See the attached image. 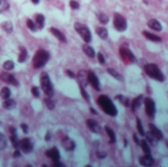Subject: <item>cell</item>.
<instances>
[{
  "label": "cell",
  "mask_w": 168,
  "mask_h": 167,
  "mask_svg": "<svg viewBox=\"0 0 168 167\" xmlns=\"http://www.w3.org/2000/svg\"><path fill=\"white\" fill-rule=\"evenodd\" d=\"M97 104L99 105L100 108L106 113L107 115L112 116V117L117 116L118 110L116 108L114 103L112 102V100H111L107 96H105V94L99 96V98H97Z\"/></svg>",
  "instance_id": "6da1fadb"
},
{
  "label": "cell",
  "mask_w": 168,
  "mask_h": 167,
  "mask_svg": "<svg viewBox=\"0 0 168 167\" xmlns=\"http://www.w3.org/2000/svg\"><path fill=\"white\" fill-rule=\"evenodd\" d=\"M144 70L146 72V74L149 78L156 80L157 82H163L165 80V77L161 70L159 69V67L154 63H148L144 66Z\"/></svg>",
  "instance_id": "7a4b0ae2"
},
{
  "label": "cell",
  "mask_w": 168,
  "mask_h": 167,
  "mask_svg": "<svg viewBox=\"0 0 168 167\" xmlns=\"http://www.w3.org/2000/svg\"><path fill=\"white\" fill-rule=\"evenodd\" d=\"M49 60V52L44 49H40L35 52L33 58V66L35 69L41 68L45 66L46 63Z\"/></svg>",
  "instance_id": "3957f363"
},
{
  "label": "cell",
  "mask_w": 168,
  "mask_h": 167,
  "mask_svg": "<svg viewBox=\"0 0 168 167\" xmlns=\"http://www.w3.org/2000/svg\"><path fill=\"white\" fill-rule=\"evenodd\" d=\"M40 87L42 91L45 94V96L50 97L54 96V89L52 83H51L49 75L46 72H42L40 74Z\"/></svg>",
  "instance_id": "277c9868"
},
{
  "label": "cell",
  "mask_w": 168,
  "mask_h": 167,
  "mask_svg": "<svg viewBox=\"0 0 168 167\" xmlns=\"http://www.w3.org/2000/svg\"><path fill=\"white\" fill-rule=\"evenodd\" d=\"M74 29L86 43H90L92 42V33H90L89 27L87 25L83 24V23L76 22L74 24Z\"/></svg>",
  "instance_id": "5b68a950"
},
{
  "label": "cell",
  "mask_w": 168,
  "mask_h": 167,
  "mask_svg": "<svg viewBox=\"0 0 168 167\" xmlns=\"http://www.w3.org/2000/svg\"><path fill=\"white\" fill-rule=\"evenodd\" d=\"M113 26L118 32H125L128 28V23L126 18L119 13H115L113 16Z\"/></svg>",
  "instance_id": "8992f818"
},
{
  "label": "cell",
  "mask_w": 168,
  "mask_h": 167,
  "mask_svg": "<svg viewBox=\"0 0 168 167\" xmlns=\"http://www.w3.org/2000/svg\"><path fill=\"white\" fill-rule=\"evenodd\" d=\"M144 110H146V113L149 117H154L156 111V102L153 101V99L151 98V97H146L144 99Z\"/></svg>",
  "instance_id": "52a82bcc"
},
{
  "label": "cell",
  "mask_w": 168,
  "mask_h": 167,
  "mask_svg": "<svg viewBox=\"0 0 168 167\" xmlns=\"http://www.w3.org/2000/svg\"><path fill=\"white\" fill-rule=\"evenodd\" d=\"M119 52H120V55L124 60V62L132 64L136 61L135 55H134L133 52H132L129 48L126 47V46H121L120 49H119Z\"/></svg>",
  "instance_id": "ba28073f"
},
{
  "label": "cell",
  "mask_w": 168,
  "mask_h": 167,
  "mask_svg": "<svg viewBox=\"0 0 168 167\" xmlns=\"http://www.w3.org/2000/svg\"><path fill=\"white\" fill-rule=\"evenodd\" d=\"M87 80H89V83L92 85V87L95 89V91H100L99 80L97 78V76L94 74V72L87 71Z\"/></svg>",
  "instance_id": "9c48e42d"
},
{
  "label": "cell",
  "mask_w": 168,
  "mask_h": 167,
  "mask_svg": "<svg viewBox=\"0 0 168 167\" xmlns=\"http://www.w3.org/2000/svg\"><path fill=\"white\" fill-rule=\"evenodd\" d=\"M19 146L21 148V150H22L24 153H30V152H32L33 150V143L29 138H25V139H23L22 141H20Z\"/></svg>",
  "instance_id": "30bf717a"
},
{
  "label": "cell",
  "mask_w": 168,
  "mask_h": 167,
  "mask_svg": "<svg viewBox=\"0 0 168 167\" xmlns=\"http://www.w3.org/2000/svg\"><path fill=\"white\" fill-rule=\"evenodd\" d=\"M0 80L4 83H8L11 84L13 86H19V82L17 81V79L15 78L14 75L9 73H6V72H3V73H0Z\"/></svg>",
  "instance_id": "8fae6325"
},
{
  "label": "cell",
  "mask_w": 168,
  "mask_h": 167,
  "mask_svg": "<svg viewBox=\"0 0 168 167\" xmlns=\"http://www.w3.org/2000/svg\"><path fill=\"white\" fill-rule=\"evenodd\" d=\"M62 146L64 148V150H66L67 151H72L75 150V148H76V143L73 140H71L69 137H65L62 140Z\"/></svg>",
  "instance_id": "7c38bea8"
},
{
  "label": "cell",
  "mask_w": 168,
  "mask_h": 167,
  "mask_svg": "<svg viewBox=\"0 0 168 167\" xmlns=\"http://www.w3.org/2000/svg\"><path fill=\"white\" fill-rule=\"evenodd\" d=\"M140 164L143 166H152L154 164V159L151 156V155H144L140 157Z\"/></svg>",
  "instance_id": "4fadbf2b"
},
{
  "label": "cell",
  "mask_w": 168,
  "mask_h": 167,
  "mask_svg": "<svg viewBox=\"0 0 168 167\" xmlns=\"http://www.w3.org/2000/svg\"><path fill=\"white\" fill-rule=\"evenodd\" d=\"M49 30H50V33L54 35V37L57 38L59 42H63V43L67 42V38L65 37V35H64V33H62L61 30H59L58 29H56V28H53V27H51L50 29H49Z\"/></svg>",
  "instance_id": "5bb4252c"
},
{
  "label": "cell",
  "mask_w": 168,
  "mask_h": 167,
  "mask_svg": "<svg viewBox=\"0 0 168 167\" xmlns=\"http://www.w3.org/2000/svg\"><path fill=\"white\" fill-rule=\"evenodd\" d=\"M45 155L47 157H49L52 160H59L60 159V152H59L58 148H52L50 150H46L45 151Z\"/></svg>",
  "instance_id": "9a60e30c"
},
{
  "label": "cell",
  "mask_w": 168,
  "mask_h": 167,
  "mask_svg": "<svg viewBox=\"0 0 168 167\" xmlns=\"http://www.w3.org/2000/svg\"><path fill=\"white\" fill-rule=\"evenodd\" d=\"M87 126L89 127V129L92 131V133H95V134H99V131H100V127L95 120L94 119H87Z\"/></svg>",
  "instance_id": "2e32d148"
},
{
  "label": "cell",
  "mask_w": 168,
  "mask_h": 167,
  "mask_svg": "<svg viewBox=\"0 0 168 167\" xmlns=\"http://www.w3.org/2000/svg\"><path fill=\"white\" fill-rule=\"evenodd\" d=\"M78 82L80 84V86L82 87H86L87 86V83H89V80H87V72L82 70L79 72L78 74Z\"/></svg>",
  "instance_id": "e0dca14e"
},
{
  "label": "cell",
  "mask_w": 168,
  "mask_h": 167,
  "mask_svg": "<svg viewBox=\"0 0 168 167\" xmlns=\"http://www.w3.org/2000/svg\"><path fill=\"white\" fill-rule=\"evenodd\" d=\"M148 27L149 29L156 30V32H161L162 30V26L159 23L158 20L156 19H151L148 22Z\"/></svg>",
  "instance_id": "ac0fdd59"
},
{
  "label": "cell",
  "mask_w": 168,
  "mask_h": 167,
  "mask_svg": "<svg viewBox=\"0 0 168 167\" xmlns=\"http://www.w3.org/2000/svg\"><path fill=\"white\" fill-rule=\"evenodd\" d=\"M149 131H151V132L153 134V136L158 141H160V140H162V139H163V134H162L161 131H160L156 125H153L152 123H151V124L149 125Z\"/></svg>",
  "instance_id": "d6986e66"
},
{
  "label": "cell",
  "mask_w": 168,
  "mask_h": 167,
  "mask_svg": "<svg viewBox=\"0 0 168 167\" xmlns=\"http://www.w3.org/2000/svg\"><path fill=\"white\" fill-rule=\"evenodd\" d=\"M143 98H144L143 94H140V96H136L135 98L133 99V101L131 102V109H132V111L135 112L136 110L138 109L140 106H141L142 101H143Z\"/></svg>",
  "instance_id": "ffe728a7"
},
{
  "label": "cell",
  "mask_w": 168,
  "mask_h": 167,
  "mask_svg": "<svg viewBox=\"0 0 168 167\" xmlns=\"http://www.w3.org/2000/svg\"><path fill=\"white\" fill-rule=\"evenodd\" d=\"M45 24V17L42 14H37L35 16V26L37 29L42 30Z\"/></svg>",
  "instance_id": "44dd1931"
},
{
  "label": "cell",
  "mask_w": 168,
  "mask_h": 167,
  "mask_svg": "<svg viewBox=\"0 0 168 167\" xmlns=\"http://www.w3.org/2000/svg\"><path fill=\"white\" fill-rule=\"evenodd\" d=\"M83 51L85 52V54L87 56H89L90 58H94L95 56V51L94 48L92 47L90 45H89L87 43L83 45Z\"/></svg>",
  "instance_id": "7402d4cb"
},
{
  "label": "cell",
  "mask_w": 168,
  "mask_h": 167,
  "mask_svg": "<svg viewBox=\"0 0 168 167\" xmlns=\"http://www.w3.org/2000/svg\"><path fill=\"white\" fill-rule=\"evenodd\" d=\"M143 35H144V37L148 38V39H149V40H151V42H161V37H158V35H153V33H151L146 32V30H144Z\"/></svg>",
  "instance_id": "603a6c76"
},
{
  "label": "cell",
  "mask_w": 168,
  "mask_h": 167,
  "mask_svg": "<svg viewBox=\"0 0 168 167\" xmlns=\"http://www.w3.org/2000/svg\"><path fill=\"white\" fill-rule=\"evenodd\" d=\"M16 101H15L14 99H12V98H7V99H5L4 100V102H3V107L5 109H7V110H12V109H14L15 107H16Z\"/></svg>",
  "instance_id": "cb8c5ba5"
},
{
  "label": "cell",
  "mask_w": 168,
  "mask_h": 167,
  "mask_svg": "<svg viewBox=\"0 0 168 167\" xmlns=\"http://www.w3.org/2000/svg\"><path fill=\"white\" fill-rule=\"evenodd\" d=\"M144 137H146V142H149L151 146H156L157 142H158V140H157V139L154 137L153 134H152L151 131L144 133Z\"/></svg>",
  "instance_id": "d4e9b609"
},
{
  "label": "cell",
  "mask_w": 168,
  "mask_h": 167,
  "mask_svg": "<svg viewBox=\"0 0 168 167\" xmlns=\"http://www.w3.org/2000/svg\"><path fill=\"white\" fill-rule=\"evenodd\" d=\"M96 32V35L101 38V39H107L108 37V30L105 29L104 27H99L95 30Z\"/></svg>",
  "instance_id": "484cf974"
},
{
  "label": "cell",
  "mask_w": 168,
  "mask_h": 167,
  "mask_svg": "<svg viewBox=\"0 0 168 167\" xmlns=\"http://www.w3.org/2000/svg\"><path fill=\"white\" fill-rule=\"evenodd\" d=\"M107 73L109 74L110 76H112L114 79L118 80V81H120V82H122L123 80H124L122 75H121V74L119 73L118 71H116L114 68H107Z\"/></svg>",
  "instance_id": "4316f807"
},
{
  "label": "cell",
  "mask_w": 168,
  "mask_h": 167,
  "mask_svg": "<svg viewBox=\"0 0 168 167\" xmlns=\"http://www.w3.org/2000/svg\"><path fill=\"white\" fill-rule=\"evenodd\" d=\"M104 130H105V132H106V134L108 135V137H109V143H114L116 142V135H115L114 131L111 129V128L108 127V126H105Z\"/></svg>",
  "instance_id": "83f0119b"
},
{
  "label": "cell",
  "mask_w": 168,
  "mask_h": 167,
  "mask_svg": "<svg viewBox=\"0 0 168 167\" xmlns=\"http://www.w3.org/2000/svg\"><path fill=\"white\" fill-rule=\"evenodd\" d=\"M27 57H28V50L26 47H23L21 46L20 47V55H19V58H18V61L19 63H23L27 60Z\"/></svg>",
  "instance_id": "f1b7e54d"
},
{
  "label": "cell",
  "mask_w": 168,
  "mask_h": 167,
  "mask_svg": "<svg viewBox=\"0 0 168 167\" xmlns=\"http://www.w3.org/2000/svg\"><path fill=\"white\" fill-rule=\"evenodd\" d=\"M115 99H117L119 102H121V103H122L123 105H125L126 107H130V105H131L130 99L127 98L126 96H122V94H118V96H116Z\"/></svg>",
  "instance_id": "f546056e"
},
{
  "label": "cell",
  "mask_w": 168,
  "mask_h": 167,
  "mask_svg": "<svg viewBox=\"0 0 168 167\" xmlns=\"http://www.w3.org/2000/svg\"><path fill=\"white\" fill-rule=\"evenodd\" d=\"M1 28L4 32H6L7 33H11L13 32V24L12 22L10 21H5L1 24Z\"/></svg>",
  "instance_id": "4dcf8cb0"
},
{
  "label": "cell",
  "mask_w": 168,
  "mask_h": 167,
  "mask_svg": "<svg viewBox=\"0 0 168 167\" xmlns=\"http://www.w3.org/2000/svg\"><path fill=\"white\" fill-rule=\"evenodd\" d=\"M10 96H11V91H10V89L8 88V87H4V88H2V89L0 91V97L5 100V99L9 98Z\"/></svg>",
  "instance_id": "1f68e13d"
},
{
  "label": "cell",
  "mask_w": 168,
  "mask_h": 167,
  "mask_svg": "<svg viewBox=\"0 0 168 167\" xmlns=\"http://www.w3.org/2000/svg\"><path fill=\"white\" fill-rule=\"evenodd\" d=\"M8 146V141L4 134L0 133V150H5Z\"/></svg>",
  "instance_id": "d6a6232c"
},
{
  "label": "cell",
  "mask_w": 168,
  "mask_h": 167,
  "mask_svg": "<svg viewBox=\"0 0 168 167\" xmlns=\"http://www.w3.org/2000/svg\"><path fill=\"white\" fill-rule=\"evenodd\" d=\"M97 18H99V21L101 23L102 25H106L109 22V17L107 16L104 13H99L97 14Z\"/></svg>",
  "instance_id": "836d02e7"
},
{
  "label": "cell",
  "mask_w": 168,
  "mask_h": 167,
  "mask_svg": "<svg viewBox=\"0 0 168 167\" xmlns=\"http://www.w3.org/2000/svg\"><path fill=\"white\" fill-rule=\"evenodd\" d=\"M141 146H142V150L144 152V155H151V148L149 146V143L146 142V140H143L141 142Z\"/></svg>",
  "instance_id": "e575fe53"
},
{
  "label": "cell",
  "mask_w": 168,
  "mask_h": 167,
  "mask_svg": "<svg viewBox=\"0 0 168 167\" xmlns=\"http://www.w3.org/2000/svg\"><path fill=\"white\" fill-rule=\"evenodd\" d=\"M136 127H137V130H138L139 134L141 136H144V127H143V124H142V121L140 118L137 117L136 118Z\"/></svg>",
  "instance_id": "d590c367"
},
{
  "label": "cell",
  "mask_w": 168,
  "mask_h": 167,
  "mask_svg": "<svg viewBox=\"0 0 168 167\" xmlns=\"http://www.w3.org/2000/svg\"><path fill=\"white\" fill-rule=\"evenodd\" d=\"M10 4L7 0H0V13H3L9 10Z\"/></svg>",
  "instance_id": "8d00e7d4"
},
{
  "label": "cell",
  "mask_w": 168,
  "mask_h": 167,
  "mask_svg": "<svg viewBox=\"0 0 168 167\" xmlns=\"http://www.w3.org/2000/svg\"><path fill=\"white\" fill-rule=\"evenodd\" d=\"M44 103H45V105L47 106V108L49 110H53L54 108H55V102H54L53 100L50 98V96L45 97V98H44Z\"/></svg>",
  "instance_id": "74e56055"
},
{
  "label": "cell",
  "mask_w": 168,
  "mask_h": 167,
  "mask_svg": "<svg viewBox=\"0 0 168 167\" xmlns=\"http://www.w3.org/2000/svg\"><path fill=\"white\" fill-rule=\"evenodd\" d=\"M14 67H15V63L13 62L12 60H7V61H5L4 64H3V68L5 69V70H7V71H11L14 69Z\"/></svg>",
  "instance_id": "f35d334b"
},
{
  "label": "cell",
  "mask_w": 168,
  "mask_h": 167,
  "mask_svg": "<svg viewBox=\"0 0 168 167\" xmlns=\"http://www.w3.org/2000/svg\"><path fill=\"white\" fill-rule=\"evenodd\" d=\"M10 141H11L13 146L15 148H17L19 146V143H20V141L18 140V137H17V134H11V137H10Z\"/></svg>",
  "instance_id": "ab89813d"
},
{
  "label": "cell",
  "mask_w": 168,
  "mask_h": 167,
  "mask_svg": "<svg viewBox=\"0 0 168 167\" xmlns=\"http://www.w3.org/2000/svg\"><path fill=\"white\" fill-rule=\"evenodd\" d=\"M27 26L32 32H35V30H37V26H35V23H33V20L28 19L27 20Z\"/></svg>",
  "instance_id": "60d3db41"
},
{
  "label": "cell",
  "mask_w": 168,
  "mask_h": 167,
  "mask_svg": "<svg viewBox=\"0 0 168 167\" xmlns=\"http://www.w3.org/2000/svg\"><path fill=\"white\" fill-rule=\"evenodd\" d=\"M80 89H81V94H82V96L84 97V98L86 99L87 102H89V101H90V94L86 91V89H85L84 87L80 86Z\"/></svg>",
  "instance_id": "b9f144b4"
},
{
  "label": "cell",
  "mask_w": 168,
  "mask_h": 167,
  "mask_svg": "<svg viewBox=\"0 0 168 167\" xmlns=\"http://www.w3.org/2000/svg\"><path fill=\"white\" fill-rule=\"evenodd\" d=\"M69 5L70 7H71L73 10H78L80 8V4L78 1H76V0H70L69 1Z\"/></svg>",
  "instance_id": "7bdbcfd3"
},
{
  "label": "cell",
  "mask_w": 168,
  "mask_h": 167,
  "mask_svg": "<svg viewBox=\"0 0 168 167\" xmlns=\"http://www.w3.org/2000/svg\"><path fill=\"white\" fill-rule=\"evenodd\" d=\"M32 94L35 97H40V89H38L37 87H33Z\"/></svg>",
  "instance_id": "ee69618b"
},
{
  "label": "cell",
  "mask_w": 168,
  "mask_h": 167,
  "mask_svg": "<svg viewBox=\"0 0 168 167\" xmlns=\"http://www.w3.org/2000/svg\"><path fill=\"white\" fill-rule=\"evenodd\" d=\"M97 59H99V62L100 64H104L105 63V58H104V56L102 55V53H99L97 54Z\"/></svg>",
  "instance_id": "f6af8a7d"
},
{
  "label": "cell",
  "mask_w": 168,
  "mask_h": 167,
  "mask_svg": "<svg viewBox=\"0 0 168 167\" xmlns=\"http://www.w3.org/2000/svg\"><path fill=\"white\" fill-rule=\"evenodd\" d=\"M21 128H22L23 132H24L25 134H28V132H29V127H28V125L25 124V123L21 124Z\"/></svg>",
  "instance_id": "bcb514c9"
},
{
  "label": "cell",
  "mask_w": 168,
  "mask_h": 167,
  "mask_svg": "<svg viewBox=\"0 0 168 167\" xmlns=\"http://www.w3.org/2000/svg\"><path fill=\"white\" fill-rule=\"evenodd\" d=\"M106 155H107L106 152H101V151H97V152H96V156L100 159L105 158V157H106Z\"/></svg>",
  "instance_id": "7dc6e473"
},
{
  "label": "cell",
  "mask_w": 168,
  "mask_h": 167,
  "mask_svg": "<svg viewBox=\"0 0 168 167\" xmlns=\"http://www.w3.org/2000/svg\"><path fill=\"white\" fill-rule=\"evenodd\" d=\"M53 166L54 167H63L64 164L62 162H60L59 160H54L53 161Z\"/></svg>",
  "instance_id": "c3c4849f"
},
{
  "label": "cell",
  "mask_w": 168,
  "mask_h": 167,
  "mask_svg": "<svg viewBox=\"0 0 168 167\" xmlns=\"http://www.w3.org/2000/svg\"><path fill=\"white\" fill-rule=\"evenodd\" d=\"M133 139H134V142L136 143V145H141V142H140V140H139L138 136H137V134H134Z\"/></svg>",
  "instance_id": "681fc988"
},
{
  "label": "cell",
  "mask_w": 168,
  "mask_h": 167,
  "mask_svg": "<svg viewBox=\"0 0 168 167\" xmlns=\"http://www.w3.org/2000/svg\"><path fill=\"white\" fill-rule=\"evenodd\" d=\"M66 74H67V75H68L69 78H75V74H74L72 71L67 70V71H66Z\"/></svg>",
  "instance_id": "f907efd6"
},
{
  "label": "cell",
  "mask_w": 168,
  "mask_h": 167,
  "mask_svg": "<svg viewBox=\"0 0 168 167\" xmlns=\"http://www.w3.org/2000/svg\"><path fill=\"white\" fill-rule=\"evenodd\" d=\"M50 138H51V134H50V132H47V133H46V135H45L44 140L45 141H50Z\"/></svg>",
  "instance_id": "816d5d0a"
},
{
  "label": "cell",
  "mask_w": 168,
  "mask_h": 167,
  "mask_svg": "<svg viewBox=\"0 0 168 167\" xmlns=\"http://www.w3.org/2000/svg\"><path fill=\"white\" fill-rule=\"evenodd\" d=\"M19 156H21L20 151L16 150H15V152H14V157H19Z\"/></svg>",
  "instance_id": "f5cc1de1"
},
{
  "label": "cell",
  "mask_w": 168,
  "mask_h": 167,
  "mask_svg": "<svg viewBox=\"0 0 168 167\" xmlns=\"http://www.w3.org/2000/svg\"><path fill=\"white\" fill-rule=\"evenodd\" d=\"M31 1H32L33 4H35V5H37L40 3V0H31Z\"/></svg>",
  "instance_id": "db71d44e"
},
{
  "label": "cell",
  "mask_w": 168,
  "mask_h": 167,
  "mask_svg": "<svg viewBox=\"0 0 168 167\" xmlns=\"http://www.w3.org/2000/svg\"><path fill=\"white\" fill-rule=\"evenodd\" d=\"M90 112H92V113H94V114H96V111H95L94 108H90Z\"/></svg>",
  "instance_id": "11a10c76"
},
{
  "label": "cell",
  "mask_w": 168,
  "mask_h": 167,
  "mask_svg": "<svg viewBox=\"0 0 168 167\" xmlns=\"http://www.w3.org/2000/svg\"><path fill=\"white\" fill-rule=\"evenodd\" d=\"M124 146H127V140H126V139H124Z\"/></svg>",
  "instance_id": "9f6ffc18"
},
{
  "label": "cell",
  "mask_w": 168,
  "mask_h": 167,
  "mask_svg": "<svg viewBox=\"0 0 168 167\" xmlns=\"http://www.w3.org/2000/svg\"><path fill=\"white\" fill-rule=\"evenodd\" d=\"M166 145H167V148H168V142L166 143Z\"/></svg>",
  "instance_id": "6f0895ef"
},
{
  "label": "cell",
  "mask_w": 168,
  "mask_h": 167,
  "mask_svg": "<svg viewBox=\"0 0 168 167\" xmlns=\"http://www.w3.org/2000/svg\"><path fill=\"white\" fill-rule=\"evenodd\" d=\"M0 125H1V121H0Z\"/></svg>",
  "instance_id": "680465c9"
}]
</instances>
